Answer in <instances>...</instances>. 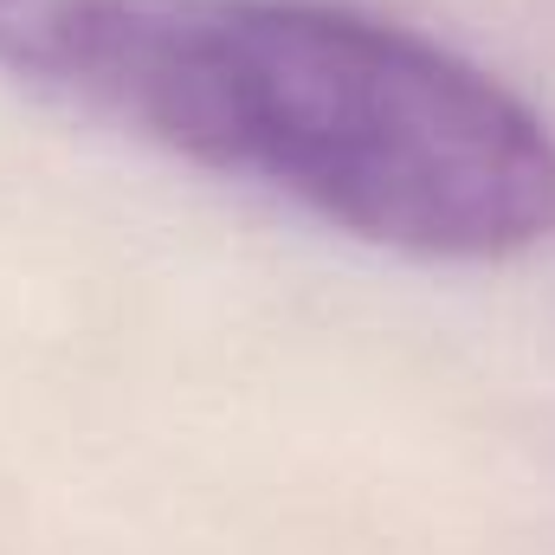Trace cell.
Listing matches in <instances>:
<instances>
[{
  "label": "cell",
  "mask_w": 555,
  "mask_h": 555,
  "mask_svg": "<svg viewBox=\"0 0 555 555\" xmlns=\"http://www.w3.org/2000/svg\"><path fill=\"white\" fill-rule=\"evenodd\" d=\"M181 162L369 246L498 266L555 240L550 124L478 59L323 0H91L65 78Z\"/></svg>",
  "instance_id": "1"
},
{
  "label": "cell",
  "mask_w": 555,
  "mask_h": 555,
  "mask_svg": "<svg viewBox=\"0 0 555 555\" xmlns=\"http://www.w3.org/2000/svg\"><path fill=\"white\" fill-rule=\"evenodd\" d=\"M91 0H0V65L33 78H65Z\"/></svg>",
  "instance_id": "2"
}]
</instances>
